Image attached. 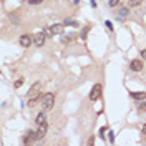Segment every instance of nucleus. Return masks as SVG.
Wrapping results in <instances>:
<instances>
[{
  "mask_svg": "<svg viewBox=\"0 0 146 146\" xmlns=\"http://www.w3.org/2000/svg\"><path fill=\"white\" fill-rule=\"evenodd\" d=\"M106 27H108L110 30H113V25H111V22H106Z\"/></svg>",
  "mask_w": 146,
  "mask_h": 146,
  "instance_id": "nucleus-22",
  "label": "nucleus"
},
{
  "mask_svg": "<svg viewBox=\"0 0 146 146\" xmlns=\"http://www.w3.org/2000/svg\"><path fill=\"white\" fill-rule=\"evenodd\" d=\"M138 108H139V110H146V103H141V105H139Z\"/></svg>",
  "mask_w": 146,
  "mask_h": 146,
  "instance_id": "nucleus-21",
  "label": "nucleus"
},
{
  "mask_svg": "<svg viewBox=\"0 0 146 146\" xmlns=\"http://www.w3.org/2000/svg\"><path fill=\"white\" fill-rule=\"evenodd\" d=\"M108 135H110V141L113 143V141H115V133H111V131H110Z\"/></svg>",
  "mask_w": 146,
  "mask_h": 146,
  "instance_id": "nucleus-19",
  "label": "nucleus"
},
{
  "mask_svg": "<svg viewBox=\"0 0 146 146\" xmlns=\"http://www.w3.org/2000/svg\"><path fill=\"white\" fill-rule=\"evenodd\" d=\"M40 88H42V83H40V82L33 83V85H32V88L28 90L27 96H28V98H33V96H36V95L40 93Z\"/></svg>",
  "mask_w": 146,
  "mask_h": 146,
  "instance_id": "nucleus-4",
  "label": "nucleus"
},
{
  "mask_svg": "<svg viewBox=\"0 0 146 146\" xmlns=\"http://www.w3.org/2000/svg\"><path fill=\"white\" fill-rule=\"evenodd\" d=\"M129 68H131L133 72H139V70H143V62H141V60H131Z\"/></svg>",
  "mask_w": 146,
  "mask_h": 146,
  "instance_id": "nucleus-8",
  "label": "nucleus"
},
{
  "mask_svg": "<svg viewBox=\"0 0 146 146\" xmlns=\"http://www.w3.org/2000/svg\"><path fill=\"white\" fill-rule=\"evenodd\" d=\"M38 101H43V96H40V93H38L36 96H33V98H28V106H30V108L35 106Z\"/></svg>",
  "mask_w": 146,
  "mask_h": 146,
  "instance_id": "nucleus-10",
  "label": "nucleus"
},
{
  "mask_svg": "<svg viewBox=\"0 0 146 146\" xmlns=\"http://www.w3.org/2000/svg\"><path fill=\"white\" fill-rule=\"evenodd\" d=\"M22 83H23V78L17 80V82H15V88H20V86H22Z\"/></svg>",
  "mask_w": 146,
  "mask_h": 146,
  "instance_id": "nucleus-16",
  "label": "nucleus"
},
{
  "mask_svg": "<svg viewBox=\"0 0 146 146\" xmlns=\"http://www.w3.org/2000/svg\"><path fill=\"white\" fill-rule=\"evenodd\" d=\"M40 2H43V0H28V3H32V5H38Z\"/></svg>",
  "mask_w": 146,
  "mask_h": 146,
  "instance_id": "nucleus-17",
  "label": "nucleus"
},
{
  "mask_svg": "<svg viewBox=\"0 0 146 146\" xmlns=\"http://www.w3.org/2000/svg\"><path fill=\"white\" fill-rule=\"evenodd\" d=\"M105 133H106V128H101V129H100V136L105 138Z\"/></svg>",
  "mask_w": 146,
  "mask_h": 146,
  "instance_id": "nucleus-18",
  "label": "nucleus"
},
{
  "mask_svg": "<svg viewBox=\"0 0 146 146\" xmlns=\"http://www.w3.org/2000/svg\"><path fill=\"white\" fill-rule=\"evenodd\" d=\"M45 121H46V115H45V113H38V115H36V118H35L36 126H38V125H42V123H45Z\"/></svg>",
  "mask_w": 146,
  "mask_h": 146,
  "instance_id": "nucleus-11",
  "label": "nucleus"
},
{
  "mask_svg": "<svg viewBox=\"0 0 146 146\" xmlns=\"http://www.w3.org/2000/svg\"><path fill=\"white\" fill-rule=\"evenodd\" d=\"M53 105H55V95L53 93H45V95H43V108L52 110Z\"/></svg>",
  "mask_w": 146,
  "mask_h": 146,
  "instance_id": "nucleus-2",
  "label": "nucleus"
},
{
  "mask_svg": "<svg viewBox=\"0 0 146 146\" xmlns=\"http://www.w3.org/2000/svg\"><path fill=\"white\" fill-rule=\"evenodd\" d=\"M139 55H141V58H145V60H146V48H145V50H141V53H139Z\"/></svg>",
  "mask_w": 146,
  "mask_h": 146,
  "instance_id": "nucleus-20",
  "label": "nucleus"
},
{
  "mask_svg": "<svg viewBox=\"0 0 146 146\" xmlns=\"http://www.w3.org/2000/svg\"><path fill=\"white\" fill-rule=\"evenodd\" d=\"M129 95L133 100H145L146 98V91H131Z\"/></svg>",
  "mask_w": 146,
  "mask_h": 146,
  "instance_id": "nucleus-9",
  "label": "nucleus"
},
{
  "mask_svg": "<svg viewBox=\"0 0 146 146\" xmlns=\"http://www.w3.org/2000/svg\"><path fill=\"white\" fill-rule=\"evenodd\" d=\"M65 32V25H62V23H55V25H52V27H46L45 28V33L48 36H53V35H62Z\"/></svg>",
  "mask_w": 146,
  "mask_h": 146,
  "instance_id": "nucleus-1",
  "label": "nucleus"
},
{
  "mask_svg": "<svg viewBox=\"0 0 146 146\" xmlns=\"http://www.w3.org/2000/svg\"><path fill=\"white\" fill-rule=\"evenodd\" d=\"M45 36H46L45 32H40V33H36V35L33 36V43H35L36 46H42L43 43H45Z\"/></svg>",
  "mask_w": 146,
  "mask_h": 146,
  "instance_id": "nucleus-5",
  "label": "nucleus"
},
{
  "mask_svg": "<svg viewBox=\"0 0 146 146\" xmlns=\"http://www.w3.org/2000/svg\"><path fill=\"white\" fill-rule=\"evenodd\" d=\"M88 30H90V25H86V27L83 28V33H82V38H86V33H88Z\"/></svg>",
  "mask_w": 146,
  "mask_h": 146,
  "instance_id": "nucleus-15",
  "label": "nucleus"
},
{
  "mask_svg": "<svg viewBox=\"0 0 146 146\" xmlns=\"http://www.w3.org/2000/svg\"><path fill=\"white\" fill-rule=\"evenodd\" d=\"M100 96H101V85H100V83H96V85L91 88V91H90V100L91 101H96Z\"/></svg>",
  "mask_w": 146,
  "mask_h": 146,
  "instance_id": "nucleus-3",
  "label": "nucleus"
},
{
  "mask_svg": "<svg viewBox=\"0 0 146 146\" xmlns=\"http://www.w3.org/2000/svg\"><path fill=\"white\" fill-rule=\"evenodd\" d=\"M18 42H20V45H22V46H25V48H27V46H30L32 43H33V38L25 33V35L20 36V40H18Z\"/></svg>",
  "mask_w": 146,
  "mask_h": 146,
  "instance_id": "nucleus-7",
  "label": "nucleus"
},
{
  "mask_svg": "<svg viewBox=\"0 0 146 146\" xmlns=\"http://www.w3.org/2000/svg\"><path fill=\"white\" fill-rule=\"evenodd\" d=\"M76 40V33H63L62 35V43L68 45V43H73Z\"/></svg>",
  "mask_w": 146,
  "mask_h": 146,
  "instance_id": "nucleus-6",
  "label": "nucleus"
},
{
  "mask_svg": "<svg viewBox=\"0 0 146 146\" xmlns=\"http://www.w3.org/2000/svg\"><path fill=\"white\" fill-rule=\"evenodd\" d=\"M141 2H143V0H129V5H131V7H138Z\"/></svg>",
  "mask_w": 146,
  "mask_h": 146,
  "instance_id": "nucleus-14",
  "label": "nucleus"
},
{
  "mask_svg": "<svg viewBox=\"0 0 146 146\" xmlns=\"http://www.w3.org/2000/svg\"><path fill=\"white\" fill-rule=\"evenodd\" d=\"M119 2H121V0H108V5L110 7H118Z\"/></svg>",
  "mask_w": 146,
  "mask_h": 146,
  "instance_id": "nucleus-13",
  "label": "nucleus"
},
{
  "mask_svg": "<svg viewBox=\"0 0 146 146\" xmlns=\"http://www.w3.org/2000/svg\"><path fill=\"white\" fill-rule=\"evenodd\" d=\"M118 15H119L121 18H125V17L128 15V9H125V7H123V9H119V10H118Z\"/></svg>",
  "mask_w": 146,
  "mask_h": 146,
  "instance_id": "nucleus-12",
  "label": "nucleus"
},
{
  "mask_svg": "<svg viewBox=\"0 0 146 146\" xmlns=\"http://www.w3.org/2000/svg\"><path fill=\"white\" fill-rule=\"evenodd\" d=\"M143 135H146V125L143 126Z\"/></svg>",
  "mask_w": 146,
  "mask_h": 146,
  "instance_id": "nucleus-23",
  "label": "nucleus"
}]
</instances>
